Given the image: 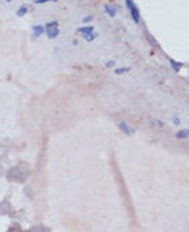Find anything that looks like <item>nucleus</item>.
<instances>
[{"instance_id":"0eeeda50","label":"nucleus","mask_w":189,"mask_h":232,"mask_svg":"<svg viewBox=\"0 0 189 232\" xmlns=\"http://www.w3.org/2000/svg\"><path fill=\"white\" fill-rule=\"evenodd\" d=\"M26 13H28V8H26V6H22L21 8H18V10H17V17H24Z\"/></svg>"},{"instance_id":"6e6552de","label":"nucleus","mask_w":189,"mask_h":232,"mask_svg":"<svg viewBox=\"0 0 189 232\" xmlns=\"http://www.w3.org/2000/svg\"><path fill=\"white\" fill-rule=\"evenodd\" d=\"M105 11H106V13L109 14L111 17H115V15H116V10H115L112 6H105Z\"/></svg>"},{"instance_id":"9d476101","label":"nucleus","mask_w":189,"mask_h":232,"mask_svg":"<svg viewBox=\"0 0 189 232\" xmlns=\"http://www.w3.org/2000/svg\"><path fill=\"white\" fill-rule=\"evenodd\" d=\"M130 71V68H119V69H116L115 72L118 73V75H121V73H124V72H128Z\"/></svg>"},{"instance_id":"423d86ee","label":"nucleus","mask_w":189,"mask_h":232,"mask_svg":"<svg viewBox=\"0 0 189 232\" xmlns=\"http://www.w3.org/2000/svg\"><path fill=\"white\" fill-rule=\"evenodd\" d=\"M119 127L121 129V130L124 131V133H126V134L127 135H130V134H133V130H130V129H128V126L126 123H123V122H121L120 124H119Z\"/></svg>"},{"instance_id":"f03ea898","label":"nucleus","mask_w":189,"mask_h":232,"mask_svg":"<svg viewBox=\"0 0 189 232\" xmlns=\"http://www.w3.org/2000/svg\"><path fill=\"white\" fill-rule=\"evenodd\" d=\"M126 4H127L128 10H130L131 13V17H133V20L135 24L140 22V11H138L137 6H135V3H134L133 0H126Z\"/></svg>"},{"instance_id":"f257e3e1","label":"nucleus","mask_w":189,"mask_h":232,"mask_svg":"<svg viewBox=\"0 0 189 232\" xmlns=\"http://www.w3.org/2000/svg\"><path fill=\"white\" fill-rule=\"evenodd\" d=\"M44 30H46L47 36H49L50 39H55V37L58 36V33H59L58 24H57L55 21H52V22H49L46 26H44Z\"/></svg>"},{"instance_id":"1a4fd4ad","label":"nucleus","mask_w":189,"mask_h":232,"mask_svg":"<svg viewBox=\"0 0 189 232\" xmlns=\"http://www.w3.org/2000/svg\"><path fill=\"white\" fill-rule=\"evenodd\" d=\"M95 37H97V33H88V35H84V39L87 40V42H93V40L95 39Z\"/></svg>"},{"instance_id":"20e7f679","label":"nucleus","mask_w":189,"mask_h":232,"mask_svg":"<svg viewBox=\"0 0 189 232\" xmlns=\"http://www.w3.org/2000/svg\"><path fill=\"white\" fill-rule=\"evenodd\" d=\"M188 135H189V130L188 129H184V130L177 131L175 137L178 138V140H185V138H188Z\"/></svg>"},{"instance_id":"9b49d317","label":"nucleus","mask_w":189,"mask_h":232,"mask_svg":"<svg viewBox=\"0 0 189 232\" xmlns=\"http://www.w3.org/2000/svg\"><path fill=\"white\" fill-rule=\"evenodd\" d=\"M170 64L173 65V68L175 69V71H179V69H181V65H179V64H175V62H174L173 59H170Z\"/></svg>"},{"instance_id":"ddd939ff","label":"nucleus","mask_w":189,"mask_h":232,"mask_svg":"<svg viewBox=\"0 0 189 232\" xmlns=\"http://www.w3.org/2000/svg\"><path fill=\"white\" fill-rule=\"evenodd\" d=\"M91 20H93V17H90V15H88V17H86V18H84L83 21H84V22H88V21H91Z\"/></svg>"},{"instance_id":"7ed1b4c3","label":"nucleus","mask_w":189,"mask_h":232,"mask_svg":"<svg viewBox=\"0 0 189 232\" xmlns=\"http://www.w3.org/2000/svg\"><path fill=\"white\" fill-rule=\"evenodd\" d=\"M44 32V26H42V25H36V26H33V37H39L42 33Z\"/></svg>"},{"instance_id":"39448f33","label":"nucleus","mask_w":189,"mask_h":232,"mask_svg":"<svg viewBox=\"0 0 189 232\" xmlns=\"http://www.w3.org/2000/svg\"><path fill=\"white\" fill-rule=\"evenodd\" d=\"M77 32L82 33L83 36H84V35H88V33H93V32H94V26H83V28H79Z\"/></svg>"},{"instance_id":"4468645a","label":"nucleus","mask_w":189,"mask_h":232,"mask_svg":"<svg viewBox=\"0 0 189 232\" xmlns=\"http://www.w3.org/2000/svg\"><path fill=\"white\" fill-rule=\"evenodd\" d=\"M6 2H8V3H10V2H11V0H6Z\"/></svg>"},{"instance_id":"f8f14e48","label":"nucleus","mask_w":189,"mask_h":232,"mask_svg":"<svg viewBox=\"0 0 189 232\" xmlns=\"http://www.w3.org/2000/svg\"><path fill=\"white\" fill-rule=\"evenodd\" d=\"M47 2H55V3H57V0H33V3H36V4L47 3Z\"/></svg>"}]
</instances>
